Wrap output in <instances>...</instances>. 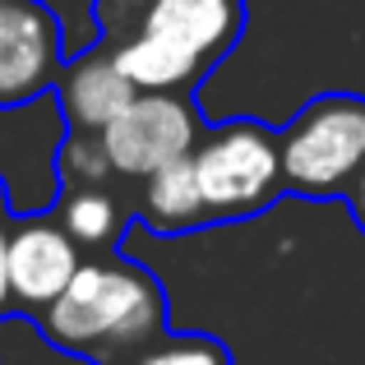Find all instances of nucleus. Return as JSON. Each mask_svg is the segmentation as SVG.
Returning a JSON list of instances; mask_svg holds the SVG:
<instances>
[{
	"label": "nucleus",
	"instance_id": "ddd939ff",
	"mask_svg": "<svg viewBox=\"0 0 365 365\" xmlns=\"http://www.w3.org/2000/svg\"><path fill=\"white\" fill-rule=\"evenodd\" d=\"M5 227H0V310H14V305H9V241H5Z\"/></svg>",
	"mask_w": 365,
	"mask_h": 365
},
{
	"label": "nucleus",
	"instance_id": "f03ea898",
	"mask_svg": "<svg viewBox=\"0 0 365 365\" xmlns=\"http://www.w3.org/2000/svg\"><path fill=\"white\" fill-rule=\"evenodd\" d=\"M167 287L153 268L111 255H88L74 273V282L33 314V329L65 356L88 365H111L125 351L143 347L148 338L167 333Z\"/></svg>",
	"mask_w": 365,
	"mask_h": 365
},
{
	"label": "nucleus",
	"instance_id": "9b49d317",
	"mask_svg": "<svg viewBox=\"0 0 365 365\" xmlns=\"http://www.w3.org/2000/svg\"><path fill=\"white\" fill-rule=\"evenodd\" d=\"M111 365H236L232 347L213 333H158L143 347L125 351Z\"/></svg>",
	"mask_w": 365,
	"mask_h": 365
},
{
	"label": "nucleus",
	"instance_id": "20e7f679",
	"mask_svg": "<svg viewBox=\"0 0 365 365\" xmlns=\"http://www.w3.org/2000/svg\"><path fill=\"white\" fill-rule=\"evenodd\" d=\"M287 195L342 199L365 167V98L319 93L277 130Z\"/></svg>",
	"mask_w": 365,
	"mask_h": 365
},
{
	"label": "nucleus",
	"instance_id": "423d86ee",
	"mask_svg": "<svg viewBox=\"0 0 365 365\" xmlns=\"http://www.w3.org/2000/svg\"><path fill=\"white\" fill-rule=\"evenodd\" d=\"M61 74V19L42 0H0V111L37 102Z\"/></svg>",
	"mask_w": 365,
	"mask_h": 365
},
{
	"label": "nucleus",
	"instance_id": "6e6552de",
	"mask_svg": "<svg viewBox=\"0 0 365 365\" xmlns=\"http://www.w3.org/2000/svg\"><path fill=\"white\" fill-rule=\"evenodd\" d=\"M134 93L139 88L120 74V65L111 61V51L102 42H93L88 51L65 61V74H61V83H56L61 116L74 134H102L125 107H130Z\"/></svg>",
	"mask_w": 365,
	"mask_h": 365
},
{
	"label": "nucleus",
	"instance_id": "4468645a",
	"mask_svg": "<svg viewBox=\"0 0 365 365\" xmlns=\"http://www.w3.org/2000/svg\"><path fill=\"white\" fill-rule=\"evenodd\" d=\"M9 217H14V213H9V195H5V180H0V227H5Z\"/></svg>",
	"mask_w": 365,
	"mask_h": 365
},
{
	"label": "nucleus",
	"instance_id": "f257e3e1",
	"mask_svg": "<svg viewBox=\"0 0 365 365\" xmlns=\"http://www.w3.org/2000/svg\"><path fill=\"white\" fill-rule=\"evenodd\" d=\"M245 0H93L98 42L139 93H185L245 37Z\"/></svg>",
	"mask_w": 365,
	"mask_h": 365
},
{
	"label": "nucleus",
	"instance_id": "1a4fd4ad",
	"mask_svg": "<svg viewBox=\"0 0 365 365\" xmlns=\"http://www.w3.org/2000/svg\"><path fill=\"white\" fill-rule=\"evenodd\" d=\"M51 217L83 255H111L134 222V180H61Z\"/></svg>",
	"mask_w": 365,
	"mask_h": 365
},
{
	"label": "nucleus",
	"instance_id": "9d476101",
	"mask_svg": "<svg viewBox=\"0 0 365 365\" xmlns=\"http://www.w3.org/2000/svg\"><path fill=\"white\" fill-rule=\"evenodd\" d=\"M134 222H143L158 236H185L208 227V208L199 195V180L190 158L171 162V167L153 171V176L134 180Z\"/></svg>",
	"mask_w": 365,
	"mask_h": 365
},
{
	"label": "nucleus",
	"instance_id": "7ed1b4c3",
	"mask_svg": "<svg viewBox=\"0 0 365 365\" xmlns=\"http://www.w3.org/2000/svg\"><path fill=\"white\" fill-rule=\"evenodd\" d=\"M190 167L208 208V227L259 217L287 195L277 130H268L255 116L204 125L199 143L190 148Z\"/></svg>",
	"mask_w": 365,
	"mask_h": 365
},
{
	"label": "nucleus",
	"instance_id": "39448f33",
	"mask_svg": "<svg viewBox=\"0 0 365 365\" xmlns=\"http://www.w3.org/2000/svg\"><path fill=\"white\" fill-rule=\"evenodd\" d=\"M199 134H204V120L185 93H134L130 107L98 134V143L116 176L143 180L171 162L190 158Z\"/></svg>",
	"mask_w": 365,
	"mask_h": 365
},
{
	"label": "nucleus",
	"instance_id": "f8f14e48",
	"mask_svg": "<svg viewBox=\"0 0 365 365\" xmlns=\"http://www.w3.org/2000/svg\"><path fill=\"white\" fill-rule=\"evenodd\" d=\"M342 199H347V208H351V217H356V227L365 232V167H361V176L351 180V190H347Z\"/></svg>",
	"mask_w": 365,
	"mask_h": 365
},
{
	"label": "nucleus",
	"instance_id": "0eeeda50",
	"mask_svg": "<svg viewBox=\"0 0 365 365\" xmlns=\"http://www.w3.org/2000/svg\"><path fill=\"white\" fill-rule=\"evenodd\" d=\"M5 241H9V305L28 314H42L88 259L51 213H14L5 227Z\"/></svg>",
	"mask_w": 365,
	"mask_h": 365
}]
</instances>
